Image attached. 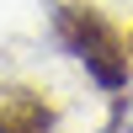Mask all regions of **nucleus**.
<instances>
[{"label": "nucleus", "mask_w": 133, "mask_h": 133, "mask_svg": "<svg viewBox=\"0 0 133 133\" xmlns=\"http://www.w3.org/2000/svg\"><path fill=\"white\" fill-rule=\"evenodd\" d=\"M53 32H59V43L85 64V75H91L101 91H123L128 85V59H133L128 37L91 5V0H64V5L53 11Z\"/></svg>", "instance_id": "nucleus-1"}, {"label": "nucleus", "mask_w": 133, "mask_h": 133, "mask_svg": "<svg viewBox=\"0 0 133 133\" xmlns=\"http://www.w3.org/2000/svg\"><path fill=\"white\" fill-rule=\"evenodd\" d=\"M53 128V107L43 101L37 91H0V133H48Z\"/></svg>", "instance_id": "nucleus-2"}, {"label": "nucleus", "mask_w": 133, "mask_h": 133, "mask_svg": "<svg viewBox=\"0 0 133 133\" xmlns=\"http://www.w3.org/2000/svg\"><path fill=\"white\" fill-rule=\"evenodd\" d=\"M128 48H133V37H128Z\"/></svg>", "instance_id": "nucleus-3"}]
</instances>
